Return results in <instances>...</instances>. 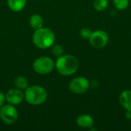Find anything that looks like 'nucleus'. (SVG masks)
<instances>
[{"mask_svg":"<svg viewBox=\"0 0 131 131\" xmlns=\"http://www.w3.org/2000/svg\"><path fill=\"white\" fill-rule=\"evenodd\" d=\"M32 41L36 47L41 49H46L54 44L55 35L51 29L42 27L35 31Z\"/></svg>","mask_w":131,"mask_h":131,"instance_id":"nucleus-2","label":"nucleus"},{"mask_svg":"<svg viewBox=\"0 0 131 131\" xmlns=\"http://www.w3.org/2000/svg\"><path fill=\"white\" fill-rule=\"evenodd\" d=\"M89 41L92 47L95 48H102L107 45L109 36L106 31L102 30H97L91 33Z\"/></svg>","mask_w":131,"mask_h":131,"instance_id":"nucleus-7","label":"nucleus"},{"mask_svg":"<svg viewBox=\"0 0 131 131\" xmlns=\"http://www.w3.org/2000/svg\"><path fill=\"white\" fill-rule=\"evenodd\" d=\"M52 54L55 56V57H60L61 55H63L64 53V48L59 45V44H54L52 45Z\"/></svg>","mask_w":131,"mask_h":131,"instance_id":"nucleus-16","label":"nucleus"},{"mask_svg":"<svg viewBox=\"0 0 131 131\" xmlns=\"http://www.w3.org/2000/svg\"><path fill=\"white\" fill-rule=\"evenodd\" d=\"M108 5L107 0H94V8L95 10L98 12L104 11Z\"/></svg>","mask_w":131,"mask_h":131,"instance_id":"nucleus-14","label":"nucleus"},{"mask_svg":"<svg viewBox=\"0 0 131 131\" xmlns=\"http://www.w3.org/2000/svg\"><path fill=\"white\" fill-rule=\"evenodd\" d=\"M130 2H131V0H130Z\"/></svg>","mask_w":131,"mask_h":131,"instance_id":"nucleus-20","label":"nucleus"},{"mask_svg":"<svg viewBox=\"0 0 131 131\" xmlns=\"http://www.w3.org/2000/svg\"><path fill=\"white\" fill-rule=\"evenodd\" d=\"M119 102L126 111H131V90H125L120 94Z\"/></svg>","mask_w":131,"mask_h":131,"instance_id":"nucleus-9","label":"nucleus"},{"mask_svg":"<svg viewBox=\"0 0 131 131\" xmlns=\"http://www.w3.org/2000/svg\"><path fill=\"white\" fill-rule=\"evenodd\" d=\"M79 62L74 55L65 54L58 58L55 62V68L58 72L63 76L74 74L78 69Z\"/></svg>","mask_w":131,"mask_h":131,"instance_id":"nucleus-1","label":"nucleus"},{"mask_svg":"<svg viewBox=\"0 0 131 131\" xmlns=\"http://www.w3.org/2000/svg\"><path fill=\"white\" fill-rule=\"evenodd\" d=\"M0 117L7 124H14L18 118V112L12 104L2 105L0 108Z\"/></svg>","mask_w":131,"mask_h":131,"instance_id":"nucleus-5","label":"nucleus"},{"mask_svg":"<svg viewBox=\"0 0 131 131\" xmlns=\"http://www.w3.org/2000/svg\"><path fill=\"white\" fill-rule=\"evenodd\" d=\"M55 67L54 61L49 57L42 56L37 58L33 63L34 71L39 74H47L51 73Z\"/></svg>","mask_w":131,"mask_h":131,"instance_id":"nucleus-4","label":"nucleus"},{"mask_svg":"<svg viewBox=\"0 0 131 131\" xmlns=\"http://www.w3.org/2000/svg\"><path fill=\"white\" fill-rule=\"evenodd\" d=\"M6 101L12 105L20 104L25 99V94L21 91V90L18 88H14L9 90L6 95Z\"/></svg>","mask_w":131,"mask_h":131,"instance_id":"nucleus-8","label":"nucleus"},{"mask_svg":"<svg viewBox=\"0 0 131 131\" xmlns=\"http://www.w3.org/2000/svg\"><path fill=\"white\" fill-rule=\"evenodd\" d=\"M29 24L33 29L37 30V29H39L43 27L44 21H43L42 17L40 15L35 14L31 16V18L29 19Z\"/></svg>","mask_w":131,"mask_h":131,"instance_id":"nucleus-12","label":"nucleus"},{"mask_svg":"<svg viewBox=\"0 0 131 131\" xmlns=\"http://www.w3.org/2000/svg\"><path fill=\"white\" fill-rule=\"evenodd\" d=\"M48 97L46 90L39 85L28 87L25 92V101L31 105H40L45 102Z\"/></svg>","mask_w":131,"mask_h":131,"instance_id":"nucleus-3","label":"nucleus"},{"mask_svg":"<svg viewBox=\"0 0 131 131\" xmlns=\"http://www.w3.org/2000/svg\"><path fill=\"white\" fill-rule=\"evenodd\" d=\"M126 117H127L128 119H131V111H127Z\"/></svg>","mask_w":131,"mask_h":131,"instance_id":"nucleus-19","label":"nucleus"},{"mask_svg":"<svg viewBox=\"0 0 131 131\" xmlns=\"http://www.w3.org/2000/svg\"><path fill=\"white\" fill-rule=\"evenodd\" d=\"M114 5L118 10H124L129 5L130 0H113Z\"/></svg>","mask_w":131,"mask_h":131,"instance_id":"nucleus-15","label":"nucleus"},{"mask_svg":"<svg viewBox=\"0 0 131 131\" xmlns=\"http://www.w3.org/2000/svg\"><path fill=\"white\" fill-rule=\"evenodd\" d=\"M77 124L82 128H91L94 125V119L88 114H81L77 118Z\"/></svg>","mask_w":131,"mask_h":131,"instance_id":"nucleus-10","label":"nucleus"},{"mask_svg":"<svg viewBox=\"0 0 131 131\" xmlns=\"http://www.w3.org/2000/svg\"><path fill=\"white\" fill-rule=\"evenodd\" d=\"M5 100H6L5 95L2 92H0V107L4 105V103L5 102Z\"/></svg>","mask_w":131,"mask_h":131,"instance_id":"nucleus-18","label":"nucleus"},{"mask_svg":"<svg viewBox=\"0 0 131 131\" xmlns=\"http://www.w3.org/2000/svg\"><path fill=\"white\" fill-rule=\"evenodd\" d=\"M68 87L71 92L76 94H83L88 91L90 82L84 77H77L70 81Z\"/></svg>","mask_w":131,"mask_h":131,"instance_id":"nucleus-6","label":"nucleus"},{"mask_svg":"<svg viewBox=\"0 0 131 131\" xmlns=\"http://www.w3.org/2000/svg\"><path fill=\"white\" fill-rule=\"evenodd\" d=\"M7 2L9 8L14 12L21 11L26 5V0H7Z\"/></svg>","mask_w":131,"mask_h":131,"instance_id":"nucleus-11","label":"nucleus"},{"mask_svg":"<svg viewBox=\"0 0 131 131\" xmlns=\"http://www.w3.org/2000/svg\"><path fill=\"white\" fill-rule=\"evenodd\" d=\"M14 85L16 88H18L20 90H25L28 87V81L27 79L23 76H17L14 79Z\"/></svg>","mask_w":131,"mask_h":131,"instance_id":"nucleus-13","label":"nucleus"},{"mask_svg":"<svg viewBox=\"0 0 131 131\" xmlns=\"http://www.w3.org/2000/svg\"><path fill=\"white\" fill-rule=\"evenodd\" d=\"M91 33H92V31H91V29H89L88 28H84L81 30L80 35L83 39H89L91 35Z\"/></svg>","mask_w":131,"mask_h":131,"instance_id":"nucleus-17","label":"nucleus"}]
</instances>
